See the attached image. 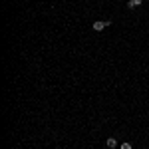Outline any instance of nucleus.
<instances>
[{"label": "nucleus", "mask_w": 149, "mask_h": 149, "mask_svg": "<svg viewBox=\"0 0 149 149\" xmlns=\"http://www.w3.org/2000/svg\"><path fill=\"white\" fill-rule=\"evenodd\" d=\"M105 145H107V149H115V147H117V139H115V137H109L107 141H105Z\"/></svg>", "instance_id": "nucleus-3"}, {"label": "nucleus", "mask_w": 149, "mask_h": 149, "mask_svg": "<svg viewBox=\"0 0 149 149\" xmlns=\"http://www.w3.org/2000/svg\"><path fill=\"white\" fill-rule=\"evenodd\" d=\"M119 149H131V143H127V141H125V143L119 145Z\"/></svg>", "instance_id": "nucleus-4"}, {"label": "nucleus", "mask_w": 149, "mask_h": 149, "mask_svg": "<svg viewBox=\"0 0 149 149\" xmlns=\"http://www.w3.org/2000/svg\"><path fill=\"white\" fill-rule=\"evenodd\" d=\"M141 4H143V0H129V2H127V8H129V10H135Z\"/></svg>", "instance_id": "nucleus-2"}, {"label": "nucleus", "mask_w": 149, "mask_h": 149, "mask_svg": "<svg viewBox=\"0 0 149 149\" xmlns=\"http://www.w3.org/2000/svg\"><path fill=\"white\" fill-rule=\"evenodd\" d=\"M109 26H111V20H97V22L92 24L93 32H103V30H105V28H109Z\"/></svg>", "instance_id": "nucleus-1"}]
</instances>
